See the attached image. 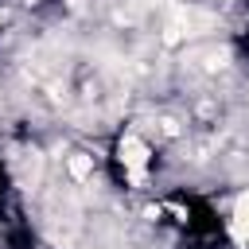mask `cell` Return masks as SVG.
Returning a JSON list of instances; mask_svg holds the SVG:
<instances>
[{
  "label": "cell",
  "instance_id": "obj_1",
  "mask_svg": "<svg viewBox=\"0 0 249 249\" xmlns=\"http://www.w3.org/2000/svg\"><path fill=\"white\" fill-rule=\"evenodd\" d=\"M121 163L128 167V175H132V179H140V175H144V167H148V148H144L136 136H124V140H121Z\"/></svg>",
  "mask_w": 249,
  "mask_h": 249
},
{
  "label": "cell",
  "instance_id": "obj_2",
  "mask_svg": "<svg viewBox=\"0 0 249 249\" xmlns=\"http://www.w3.org/2000/svg\"><path fill=\"white\" fill-rule=\"evenodd\" d=\"M233 237L237 241H249V191L237 198V206H233Z\"/></svg>",
  "mask_w": 249,
  "mask_h": 249
},
{
  "label": "cell",
  "instance_id": "obj_3",
  "mask_svg": "<svg viewBox=\"0 0 249 249\" xmlns=\"http://www.w3.org/2000/svg\"><path fill=\"white\" fill-rule=\"evenodd\" d=\"M89 171H93V160L82 156V152H74V156H70V175H74V179H86Z\"/></svg>",
  "mask_w": 249,
  "mask_h": 249
}]
</instances>
